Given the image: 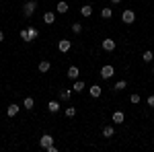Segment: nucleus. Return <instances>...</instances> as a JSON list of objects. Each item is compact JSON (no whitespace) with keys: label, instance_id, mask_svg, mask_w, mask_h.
I'll list each match as a JSON object with an SVG mask.
<instances>
[{"label":"nucleus","instance_id":"a211bd4d","mask_svg":"<svg viewBox=\"0 0 154 152\" xmlns=\"http://www.w3.org/2000/svg\"><path fill=\"white\" fill-rule=\"evenodd\" d=\"M142 60H144V62H152V60H154V54L150 51V49H146V51L142 54Z\"/></svg>","mask_w":154,"mask_h":152},{"label":"nucleus","instance_id":"0eeeda50","mask_svg":"<svg viewBox=\"0 0 154 152\" xmlns=\"http://www.w3.org/2000/svg\"><path fill=\"white\" fill-rule=\"evenodd\" d=\"M66 74H68V78H70V80H76V78H78V74H80V70H78L76 66H70Z\"/></svg>","mask_w":154,"mask_h":152},{"label":"nucleus","instance_id":"39448f33","mask_svg":"<svg viewBox=\"0 0 154 152\" xmlns=\"http://www.w3.org/2000/svg\"><path fill=\"white\" fill-rule=\"evenodd\" d=\"M113 74H115V70H113V66H103V68H101V76H103V78H111V76H113Z\"/></svg>","mask_w":154,"mask_h":152},{"label":"nucleus","instance_id":"393cba45","mask_svg":"<svg viewBox=\"0 0 154 152\" xmlns=\"http://www.w3.org/2000/svg\"><path fill=\"white\" fill-rule=\"evenodd\" d=\"M21 39L29 43V29H23V31H21Z\"/></svg>","mask_w":154,"mask_h":152},{"label":"nucleus","instance_id":"aec40b11","mask_svg":"<svg viewBox=\"0 0 154 152\" xmlns=\"http://www.w3.org/2000/svg\"><path fill=\"white\" fill-rule=\"evenodd\" d=\"M49 66H51V64H49L48 60H43V62H39V72H48V70H49Z\"/></svg>","mask_w":154,"mask_h":152},{"label":"nucleus","instance_id":"b1692460","mask_svg":"<svg viewBox=\"0 0 154 152\" xmlns=\"http://www.w3.org/2000/svg\"><path fill=\"white\" fill-rule=\"evenodd\" d=\"M70 91H62V93H60V99H62V101H68V99H70Z\"/></svg>","mask_w":154,"mask_h":152},{"label":"nucleus","instance_id":"6ab92c4d","mask_svg":"<svg viewBox=\"0 0 154 152\" xmlns=\"http://www.w3.org/2000/svg\"><path fill=\"white\" fill-rule=\"evenodd\" d=\"M101 17H103V19H111V17H113V11H111L109 6H105V8L101 11Z\"/></svg>","mask_w":154,"mask_h":152},{"label":"nucleus","instance_id":"7ed1b4c3","mask_svg":"<svg viewBox=\"0 0 154 152\" xmlns=\"http://www.w3.org/2000/svg\"><path fill=\"white\" fill-rule=\"evenodd\" d=\"M121 21L125 25H131L134 21H136V14H134V11H123L121 12Z\"/></svg>","mask_w":154,"mask_h":152},{"label":"nucleus","instance_id":"ddd939ff","mask_svg":"<svg viewBox=\"0 0 154 152\" xmlns=\"http://www.w3.org/2000/svg\"><path fill=\"white\" fill-rule=\"evenodd\" d=\"M123 119H125L123 111H115V113H113V121H115V123H123Z\"/></svg>","mask_w":154,"mask_h":152},{"label":"nucleus","instance_id":"7c9ffc66","mask_svg":"<svg viewBox=\"0 0 154 152\" xmlns=\"http://www.w3.org/2000/svg\"><path fill=\"white\" fill-rule=\"evenodd\" d=\"M152 72H154V68H152Z\"/></svg>","mask_w":154,"mask_h":152},{"label":"nucleus","instance_id":"423d86ee","mask_svg":"<svg viewBox=\"0 0 154 152\" xmlns=\"http://www.w3.org/2000/svg\"><path fill=\"white\" fill-rule=\"evenodd\" d=\"M88 93H91V97H93V99H97V97H101V93H103V88H101L99 84H93V86L88 88Z\"/></svg>","mask_w":154,"mask_h":152},{"label":"nucleus","instance_id":"c756f323","mask_svg":"<svg viewBox=\"0 0 154 152\" xmlns=\"http://www.w3.org/2000/svg\"><path fill=\"white\" fill-rule=\"evenodd\" d=\"M111 2H113V4H119V2H121V0H111Z\"/></svg>","mask_w":154,"mask_h":152},{"label":"nucleus","instance_id":"9b49d317","mask_svg":"<svg viewBox=\"0 0 154 152\" xmlns=\"http://www.w3.org/2000/svg\"><path fill=\"white\" fill-rule=\"evenodd\" d=\"M17 113H19V105H8L6 107V115L8 117H14Z\"/></svg>","mask_w":154,"mask_h":152},{"label":"nucleus","instance_id":"1a4fd4ad","mask_svg":"<svg viewBox=\"0 0 154 152\" xmlns=\"http://www.w3.org/2000/svg\"><path fill=\"white\" fill-rule=\"evenodd\" d=\"M84 88H86V86H84V82H82V80H78V78H76V82L72 84V91H74V93H82Z\"/></svg>","mask_w":154,"mask_h":152},{"label":"nucleus","instance_id":"5701e85b","mask_svg":"<svg viewBox=\"0 0 154 152\" xmlns=\"http://www.w3.org/2000/svg\"><path fill=\"white\" fill-rule=\"evenodd\" d=\"M72 31H74L76 35H78V33H82V25H80V23H72Z\"/></svg>","mask_w":154,"mask_h":152},{"label":"nucleus","instance_id":"a878e982","mask_svg":"<svg viewBox=\"0 0 154 152\" xmlns=\"http://www.w3.org/2000/svg\"><path fill=\"white\" fill-rule=\"evenodd\" d=\"M66 115L74 117V115H76V107H68V109H66Z\"/></svg>","mask_w":154,"mask_h":152},{"label":"nucleus","instance_id":"20e7f679","mask_svg":"<svg viewBox=\"0 0 154 152\" xmlns=\"http://www.w3.org/2000/svg\"><path fill=\"white\" fill-rule=\"evenodd\" d=\"M70 47H72V41L70 39H62L58 43V49L62 51V54H66V51H70Z\"/></svg>","mask_w":154,"mask_h":152},{"label":"nucleus","instance_id":"f8f14e48","mask_svg":"<svg viewBox=\"0 0 154 152\" xmlns=\"http://www.w3.org/2000/svg\"><path fill=\"white\" fill-rule=\"evenodd\" d=\"M68 8H70V6H68V2H64V0H60L58 6H56V11H58V12H68Z\"/></svg>","mask_w":154,"mask_h":152},{"label":"nucleus","instance_id":"2eb2a0df","mask_svg":"<svg viewBox=\"0 0 154 152\" xmlns=\"http://www.w3.org/2000/svg\"><path fill=\"white\" fill-rule=\"evenodd\" d=\"M23 107H25V109H33V107H35V101H33V97H27V99L23 101Z\"/></svg>","mask_w":154,"mask_h":152},{"label":"nucleus","instance_id":"412c9836","mask_svg":"<svg viewBox=\"0 0 154 152\" xmlns=\"http://www.w3.org/2000/svg\"><path fill=\"white\" fill-rule=\"evenodd\" d=\"M37 35H39V31H37L35 27H29V41H33V39H37Z\"/></svg>","mask_w":154,"mask_h":152},{"label":"nucleus","instance_id":"6e6552de","mask_svg":"<svg viewBox=\"0 0 154 152\" xmlns=\"http://www.w3.org/2000/svg\"><path fill=\"white\" fill-rule=\"evenodd\" d=\"M103 49L105 51H113L115 49V41L113 39H103Z\"/></svg>","mask_w":154,"mask_h":152},{"label":"nucleus","instance_id":"f3484780","mask_svg":"<svg viewBox=\"0 0 154 152\" xmlns=\"http://www.w3.org/2000/svg\"><path fill=\"white\" fill-rule=\"evenodd\" d=\"M113 134H115V129L111 128V126H105V128H103V136H105V138H111Z\"/></svg>","mask_w":154,"mask_h":152},{"label":"nucleus","instance_id":"cd10ccee","mask_svg":"<svg viewBox=\"0 0 154 152\" xmlns=\"http://www.w3.org/2000/svg\"><path fill=\"white\" fill-rule=\"evenodd\" d=\"M148 105L154 109V95H150V97H148Z\"/></svg>","mask_w":154,"mask_h":152},{"label":"nucleus","instance_id":"4468645a","mask_svg":"<svg viewBox=\"0 0 154 152\" xmlns=\"http://www.w3.org/2000/svg\"><path fill=\"white\" fill-rule=\"evenodd\" d=\"M54 21H56V14H54V12H45V14H43V23L51 25Z\"/></svg>","mask_w":154,"mask_h":152},{"label":"nucleus","instance_id":"f257e3e1","mask_svg":"<svg viewBox=\"0 0 154 152\" xmlns=\"http://www.w3.org/2000/svg\"><path fill=\"white\" fill-rule=\"evenodd\" d=\"M35 8H37V2L35 0H29V2H25V6H23V17H31L33 12H35Z\"/></svg>","mask_w":154,"mask_h":152},{"label":"nucleus","instance_id":"f03ea898","mask_svg":"<svg viewBox=\"0 0 154 152\" xmlns=\"http://www.w3.org/2000/svg\"><path fill=\"white\" fill-rule=\"evenodd\" d=\"M54 144V136H49V134H43L41 138H39V146L41 148H49Z\"/></svg>","mask_w":154,"mask_h":152},{"label":"nucleus","instance_id":"c85d7f7f","mask_svg":"<svg viewBox=\"0 0 154 152\" xmlns=\"http://www.w3.org/2000/svg\"><path fill=\"white\" fill-rule=\"evenodd\" d=\"M0 41H4V33L2 31H0Z\"/></svg>","mask_w":154,"mask_h":152},{"label":"nucleus","instance_id":"bb28decb","mask_svg":"<svg viewBox=\"0 0 154 152\" xmlns=\"http://www.w3.org/2000/svg\"><path fill=\"white\" fill-rule=\"evenodd\" d=\"M130 101H131V103H140V95H131Z\"/></svg>","mask_w":154,"mask_h":152},{"label":"nucleus","instance_id":"9d476101","mask_svg":"<svg viewBox=\"0 0 154 152\" xmlns=\"http://www.w3.org/2000/svg\"><path fill=\"white\" fill-rule=\"evenodd\" d=\"M48 111H49V113H58V111H60V103H58V101H49V103H48Z\"/></svg>","mask_w":154,"mask_h":152},{"label":"nucleus","instance_id":"dca6fc26","mask_svg":"<svg viewBox=\"0 0 154 152\" xmlns=\"http://www.w3.org/2000/svg\"><path fill=\"white\" fill-rule=\"evenodd\" d=\"M80 14H82V17H91V14H93V6H91V4L82 6V8H80Z\"/></svg>","mask_w":154,"mask_h":152},{"label":"nucleus","instance_id":"4be33fe9","mask_svg":"<svg viewBox=\"0 0 154 152\" xmlns=\"http://www.w3.org/2000/svg\"><path fill=\"white\" fill-rule=\"evenodd\" d=\"M128 86V82L125 80H119V82H115V86H113V91H123Z\"/></svg>","mask_w":154,"mask_h":152}]
</instances>
